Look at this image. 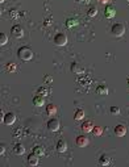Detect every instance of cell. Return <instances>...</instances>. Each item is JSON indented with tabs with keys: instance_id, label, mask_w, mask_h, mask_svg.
Masks as SVG:
<instances>
[{
	"instance_id": "obj_1",
	"label": "cell",
	"mask_w": 129,
	"mask_h": 167,
	"mask_svg": "<svg viewBox=\"0 0 129 167\" xmlns=\"http://www.w3.org/2000/svg\"><path fill=\"white\" fill-rule=\"evenodd\" d=\"M17 55L21 61H30L32 58H33V52H32L30 48H28V46H23V48L19 49V52H17Z\"/></svg>"
},
{
	"instance_id": "obj_2",
	"label": "cell",
	"mask_w": 129,
	"mask_h": 167,
	"mask_svg": "<svg viewBox=\"0 0 129 167\" xmlns=\"http://www.w3.org/2000/svg\"><path fill=\"white\" fill-rule=\"evenodd\" d=\"M111 33H112L115 37H121V36L125 33V27H124V24H121V23L113 24L112 28H111Z\"/></svg>"
},
{
	"instance_id": "obj_3",
	"label": "cell",
	"mask_w": 129,
	"mask_h": 167,
	"mask_svg": "<svg viewBox=\"0 0 129 167\" xmlns=\"http://www.w3.org/2000/svg\"><path fill=\"white\" fill-rule=\"evenodd\" d=\"M11 34L13 38H23L24 37V29L21 25H13L11 28Z\"/></svg>"
},
{
	"instance_id": "obj_4",
	"label": "cell",
	"mask_w": 129,
	"mask_h": 167,
	"mask_svg": "<svg viewBox=\"0 0 129 167\" xmlns=\"http://www.w3.org/2000/svg\"><path fill=\"white\" fill-rule=\"evenodd\" d=\"M54 43L57 46H64L67 43V36L64 33H57L54 37Z\"/></svg>"
},
{
	"instance_id": "obj_5",
	"label": "cell",
	"mask_w": 129,
	"mask_h": 167,
	"mask_svg": "<svg viewBox=\"0 0 129 167\" xmlns=\"http://www.w3.org/2000/svg\"><path fill=\"white\" fill-rule=\"evenodd\" d=\"M46 125H48V129L50 132H57L59 129V121L57 118H50Z\"/></svg>"
},
{
	"instance_id": "obj_6",
	"label": "cell",
	"mask_w": 129,
	"mask_h": 167,
	"mask_svg": "<svg viewBox=\"0 0 129 167\" xmlns=\"http://www.w3.org/2000/svg\"><path fill=\"white\" fill-rule=\"evenodd\" d=\"M127 134V126L124 124H119L115 126V136L117 137H124Z\"/></svg>"
},
{
	"instance_id": "obj_7",
	"label": "cell",
	"mask_w": 129,
	"mask_h": 167,
	"mask_svg": "<svg viewBox=\"0 0 129 167\" xmlns=\"http://www.w3.org/2000/svg\"><path fill=\"white\" fill-rule=\"evenodd\" d=\"M77 146L78 147H86V146H88V143H90V140L87 138L86 136H78L77 137Z\"/></svg>"
},
{
	"instance_id": "obj_8",
	"label": "cell",
	"mask_w": 129,
	"mask_h": 167,
	"mask_svg": "<svg viewBox=\"0 0 129 167\" xmlns=\"http://www.w3.org/2000/svg\"><path fill=\"white\" fill-rule=\"evenodd\" d=\"M15 121H16V115L12 113V112H8L4 117V124L5 125H12V124H15Z\"/></svg>"
},
{
	"instance_id": "obj_9",
	"label": "cell",
	"mask_w": 129,
	"mask_h": 167,
	"mask_svg": "<svg viewBox=\"0 0 129 167\" xmlns=\"http://www.w3.org/2000/svg\"><path fill=\"white\" fill-rule=\"evenodd\" d=\"M115 14H116V9L112 5H107L104 9V16L107 19H112V17H115Z\"/></svg>"
},
{
	"instance_id": "obj_10",
	"label": "cell",
	"mask_w": 129,
	"mask_h": 167,
	"mask_svg": "<svg viewBox=\"0 0 129 167\" xmlns=\"http://www.w3.org/2000/svg\"><path fill=\"white\" fill-rule=\"evenodd\" d=\"M70 70L71 72H74V74H77V75H79V74H83V67L80 66V65H78L77 62H73L71 63V67H70Z\"/></svg>"
},
{
	"instance_id": "obj_11",
	"label": "cell",
	"mask_w": 129,
	"mask_h": 167,
	"mask_svg": "<svg viewBox=\"0 0 129 167\" xmlns=\"http://www.w3.org/2000/svg\"><path fill=\"white\" fill-rule=\"evenodd\" d=\"M38 155L37 154H34V153H32L28 155V165L29 166H37L38 165Z\"/></svg>"
},
{
	"instance_id": "obj_12",
	"label": "cell",
	"mask_w": 129,
	"mask_h": 167,
	"mask_svg": "<svg viewBox=\"0 0 129 167\" xmlns=\"http://www.w3.org/2000/svg\"><path fill=\"white\" fill-rule=\"evenodd\" d=\"M66 150H67V142L63 140H59L58 142H57V151H58V153H64Z\"/></svg>"
},
{
	"instance_id": "obj_13",
	"label": "cell",
	"mask_w": 129,
	"mask_h": 167,
	"mask_svg": "<svg viewBox=\"0 0 129 167\" xmlns=\"http://www.w3.org/2000/svg\"><path fill=\"white\" fill-rule=\"evenodd\" d=\"M12 151H13V153H15L16 155H23V154L25 153V147H24L21 143H15V146H13Z\"/></svg>"
},
{
	"instance_id": "obj_14",
	"label": "cell",
	"mask_w": 129,
	"mask_h": 167,
	"mask_svg": "<svg viewBox=\"0 0 129 167\" xmlns=\"http://www.w3.org/2000/svg\"><path fill=\"white\" fill-rule=\"evenodd\" d=\"M92 129H94V124H92L91 121H84L83 124H82V130H83L84 133L92 132Z\"/></svg>"
},
{
	"instance_id": "obj_15",
	"label": "cell",
	"mask_w": 129,
	"mask_h": 167,
	"mask_svg": "<svg viewBox=\"0 0 129 167\" xmlns=\"http://www.w3.org/2000/svg\"><path fill=\"white\" fill-rule=\"evenodd\" d=\"M33 104L36 105V107H42V105L45 104V99H44V96H41V95H36L33 97Z\"/></svg>"
},
{
	"instance_id": "obj_16",
	"label": "cell",
	"mask_w": 129,
	"mask_h": 167,
	"mask_svg": "<svg viewBox=\"0 0 129 167\" xmlns=\"http://www.w3.org/2000/svg\"><path fill=\"white\" fill-rule=\"evenodd\" d=\"M96 93H98V95H102V96L108 95V87L104 86V84L98 86V87H96Z\"/></svg>"
},
{
	"instance_id": "obj_17",
	"label": "cell",
	"mask_w": 129,
	"mask_h": 167,
	"mask_svg": "<svg viewBox=\"0 0 129 167\" xmlns=\"http://www.w3.org/2000/svg\"><path fill=\"white\" fill-rule=\"evenodd\" d=\"M84 118V111L83 109H77L75 111V113H74V120L75 121H80V120H83Z\"/></svg>"
},
{
	"instance_id": "obj_18",
	"label": "cell",
	"mask_w": 129,
	"mask_h": 167,
	"mask_svg": "<svg viewBox=\"0 0 129 167\" xmlns=\"http://www.w3.org/2000/svg\"><path fill=\"white\" fill-rule=\"evenodd\" d=\"M46 113L50 115V116L55 115L57 113V105H54V104H48V105H46Z\"/></svg>"
},
{
	"instance_id": "obj_19",
	"label": "cell",
	"mask_w": 129,
	"mask_h": 167,
	"mask_svg": "<svg viewBox=\"0 0 129 167\" xmlns=\"http://www.w3.org/2000/svg\"><path fill=\"white\" fill-rule=\"evenodd\" d=\"M50 93V90L46 88V87H40V88H37V95H41V96H48Z\"/></svg>"
},
{
	"instance_id": "obj_20",
	"label": "cell",
	"mask_w": 129,
	"mask_h": 167,
	"mask_svg": "<svg viewBox=\"0 0 129 167\" xmlns=\"http://www.w3.org/2000/svg\"><path fill=\"white\" fill-rule=\"evenodd\" d=\"M87 14H88V17H95L96 14H98V8H96L95 5H91V7H88Z\"/></svg>"
},
{
	"instance_id": "obj_21",
	"label": "cell",
	"mask_w": 129,
	"mask_h": 167,
	"mask_svg": "<svg viewBox=\"0 0 129 167\" xmlns=\"http://www.w3.org/2000/svg\"><path fill=\"white\" fill-rule=\"evenodd\" d=\"M99 163L102 166H107V165H109L111 163V158L108 157V155H102V157H100V161H99Z\"/></svg>"
},
{
	"instance_id": "obj_22",
	"label": "cell",
	"mask_w": 129,
	"mask_h": 167,
	"mask_svg": "<svg viewBox=\"0 0 129 167\" xmlns=\"http://www.w3.org/2000/svg\"><path fill=\"white\" fill-rule=\"evenodd\" d=\"M33 153L37 154L38 157H44L45 150H44V147H41V146H36V147H33Z\"/></svg>"
},
{
	"instance_id": "obj_23",
	"label": "cell",
	"mask_w": 129,
	"mask_h": 167,
	"mask_svg": "<svg viewBox=\"0 0 129 167\" xmlns=\"http://www.w3.org/2000/svg\"><path fill=\"white\" fill-rule=\"evenodd\" d=\"M109 113H111V115H113V116L120 115V108H119V107H116V105H113V107H111V108H109Z\"/></svg>"
},
{
	"instance_id": "obj_24",
	"label": "cell",
	"mask_w": 129,
	"mask_h": 167,
	"mask_svg": "<svg viewBox=\"0 0 129 167\" xmlns=\"http://www.w3.org/2000/svg\"><path fill=\"white\" fill-rule=\"evenodd\" d=\"M92 133H94L95 136H102V134H103V128H102V126H94Z\"/></svg>"
},
{
	"instance_id": "obj_25",
	"label": "cell",
	"mask_w": 129,
	"mask_h": 167,
	"mask_svg": "<svg viewBox=\"0 0 129 167\" xmlns=\"http://www.w3.org/2000/svg\"><path fill=\"white\" fill-rule=\"evenodd\" d=\"M7 42H8V37H7V34H4V33H0V45H2V46H4Z\"/></svg>"
},
{
	"instance_id": "obj_26",
	"label": "cell",
	"mask_w": 129,
	"mask_h": 167,
	"mask_svg": "<svg viewBox=\"0 0 129 167\" xmlns=\"http://www.w3.org/2000/svg\"><path fill=\"white\" fill-rule=\"evenodd\" d=\"M16 65L15 63H8V65H7V66H5V70L7 71H8V72H13V71H16Z\"/></svg>"
},
{
	"instance_id": "obj_27",
	"label": "cell",
	"mask_w": 129,
	"mask_h": 167,
	"mask_svg": "<svg viewBox=\"0 0 129 167\" xmlns=\"http://www.w3.org/2000/svg\"><path fill=\"white\" fill-rule=\"evenodd\" d=\"M4 151H5V145L4 143H0V154H4Z\"/></svg>"
},
{
	"instance_id": "obj_28",
	"label": "cell",
	"mask_w": 129,
	"mask_h": 167,
	"mask_svg": "<svg viewBox=\"0 0 129 167\" xmlns=\"http://www.w3.org/2000/svg\"><path fill=\"white\" fill-rule=\"evenodd\" d=\"M44 80H45V82H46V80H48V82H52V77H45Z\"/></svg>"
},
{
	"instance_id": "obj_29",
	"label": "cell",
	"mask_w": 129,
	"mask_h": 167,
	"mask_svg": "<svg viewBox=\"0 0 129 167\" xmlns=\"http://www.w3.org/2000/svg\"><path fill=\"white\" fill-rule=\"evenodd\" d=\"M127 83H128V86H129V78H128V80H127Z\"/></svg>"
},
{
	"instance_id": "obj_30",
	"label": "cell",
	"mask_w": 129,
	"mask_h": 167,
	"mask_svg": "<svg viewBox=\"0 0 129 167\" xmlns=\"http://www.w3.org/2000/svg\"><path fill=\"white\" fill-rule=\"evenodd\" d=\"M125 2H127V3H128V4H129V0H125Z\"/></svg>"
},
{
	"instance_id": "obj_31",
	"label": "cell",
	"mask_w": 129,
	"mask_h": 167,
	"mask_svg": "<svg viewBox=\"0 0 129 167\" xmlns=\"http://www.w3.org/2000/svg\"><path fill=\"white\" fill-rule=\"evenodd\" d=\"M0 2H2V3H3V2H4V0H0Z\"/></svg>"
}]
</instances>
